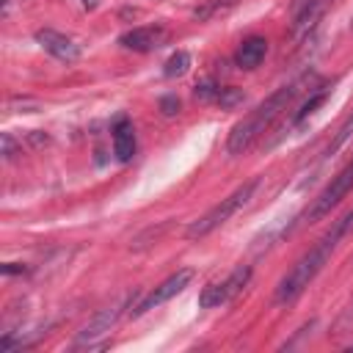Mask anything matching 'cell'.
<instances>
[{"label": "cell", "instance_id": "6da1fadb", "mask_svg": "<svg viewBox=\"0 0 353 353\" xmlns=\"http://www.w3.org/2000/svg\"><path fill=\"white\" fill-rule=\"evenodd\" d=\"M347 234V229H345V223H342V218L339 221H334V226L317 240V245H312L284 276H281V281H279V287H276V295H273V301L279 303V306H287V303H292V301H298L301 295H303V290L314 281V276L325 268V262L331 259V254H334V248H336V243L342 240Z\"/></svg>", "mask_w": 353, "mask_h": 353}, {"label": "cell", "instance_id": "7a4b0ae2", "mask_svg": "<svg viewBox=\"0 0 353 353\" xmlns=\"http://www.w3.org/2000/svg\"><path fill=\"white\" fill-rule=\"evenodd\" d=\"M301 83H303V80H295V83H290V85L276 88L262 105H256L243 121H237V124L232 127V132H229L226 152H229V154H243V152H248L251 143L290 108V102H292V99L298 97V91H301Z\"/></svg>", "mask_w": 353, "mask_h": 353}, {"label": "cell", "instance_id": "3957f363", "mask_svg": "<svg viewBox=\"0 0 353 353\" xmlns=\"http://www.w3.org/2000/svg\"><path fill=\"white\" fill-rule=\"evenodd\" d=\"M256 188H259V176L243 182L237 190H232V193H229L226 199H221L215 207H210L199 221H193V223L188 226V237H190V240H196V237H207L210 232H215L218 226H223L232 215H237V212L251 201V196H254Z\"/></svg>", "mask_w": 353, "mask_h": 353}, {"label": "cell", "instance_id": "277c9868", "mask_svg": "<svg viewBox=\"0 0 353 353\" xmlns=\"http://www.w3.org/2000/svg\"><path fill=\"white\" fill-rule=\"evenodd\" d=\"M350 190H353V157H350V163H347L336 176H331V182L312 199V204H309L306 212H303V221L314 223V221L325 218Z\"/></svg>", "mask_w": 353, "mask_h": 353}, {"label": "cell", "instance_id": "5b68a950", "mask_svg": "<svg viewBox=\"0 0 353 353\" xmlns=\"http://www.w3.org/2000/svg\"><path fill=\"white\" fill-rule=\"evenodd\" d=\"M248 279H251V268H248V265H237V268H234L223 281L207 284V287H204V292H201V298H199V303H201L204 309H212V306L229 303L234 295H240V292H243V287L248 284Z\"/></svg>", "mask_w": 353, "mask_h": 353}, {"label": "cell", "instance_id": "8992f818", "mask_svg": "<svg viewBox=\"0 0 353 353\" xmlns=\"http://www.w3.org/2000/svg\"><path fill=\"white\" fill-rule=\"evenodd\" d=\"M193 281V270L190 268H179L176 273H171L165 281H160L135 309H132V317H141V314H146L149 309H154V306H160V303H165V301H171L174 295H179L188 284Z\"/></svg>", "mask_w": 353, "mask_h": 353}, {"label": "cell", "instance_id": "52a82bcc", "mask_svg": "<svg viewBox=\"0 0 353 353\" xmlns=\"http://www.w3.org/2000/svg\"><path fill=\"white\" fill-rule=\"evenodd\" d=\"M36 41H39V44L52 55V58H58V61L72 63V61H77V58H80V44H77L72 36L61 33V30L39 28V30H36Z\"/></svg>", "mask_w": 353, "mask_h": 353}, {"label": "cell", "instance_id": "ba28073f", "mask_svg": "<svg viewBox=\"0 0 353 353\" xmlns=\"http://www.w3.org/2000/svg\"><path fill=\"white\" fill-rule=\"evenodd\" d=\"M168 39V30L163 25H141V28H132L127 33L119 36V44L124 50H135V52H149V50H157L163 41Z\"/></svg>", "mask_w": 353, "mask_h": 353}, {"label": "cell", "instance_id": "9c48e42d", "mask_svg": "<svg viewBox=\"0 0 353 353\" xmlns=\"http://www.w3.org/2000/svg\"><path fill=\"white\" fill-rule=\"evenodd\" d=\"M119 314H121V303H113V306H105L102 312H97V314L77 331V345H94L99 336L110 334L113 325L119 323Z\"/></svg>", "mask_w": 353, "mask_h": 353}, {"label": "cell", "instance_id": "30bf717a", "mask_svg": "<svg viewBox=\"0 0 353 353\" xmlns=\"http://www.w3.org/2000/svg\"><path fill=\"white\" fill-rule=\"evenodd\" d=\"M320 14H323V0H295V6H292V19H290L292 36H295V39L306 36V33L317 25Z\"/></svg>", "mask_w": 353, "mask_h": 353}, {"label": "cell", "instance_id": "8fae6325", "mask_svg": "<svg viewBox=\"0 0 353 353\" xmlns=\"http://www.w3.org/2000/svg\"><path fill=\"white\" fill-rule=\"evenodd\" d=\"M268 55V39L265 36H248L237 52H234V61L240 69H256Z\"/></svg>", "mask_w": 353, "mask_h": 353}, {"label": "cell", "instance_id": "7c38bea8", "mask_svg": "<svg viewBox=\"0 0 353 353\" xmlns=\"http://www.w3.org/2000/svg\"><path fill=\"white\" fill-rule=\"evenodd\" d=\"M113 154L121 163H130L135 154V127L130 119H119L113 124Z\"/></svg>", "mask_w": 353, "mask_h": 353}, {"label": "cell", "instance_id": "4fadbf2b", "mask_svg": "<svg viewBox=\"0 0 353 353\" xmlns=\"http://www.w3.org/2000/svg\"><path fill=\"white\" fill-rule=\"evenodd\" d=\"M234 6H237V0H204V3H199L193 8V19L210 22V19H218V17L229 14Z\"/></svg>", "mask_w": 353, "mask_h": 353}, {"label": "cell", "instance_id": "5bb4252c", "mask_svg": "<svg viewBox=\"0 0 353 353\" xmlns=\"http://www.w3.org/2000/svg\"><path fill=\"white\" fill-rule=\"evenodd\" d=\"M188 66H190V55H188L185 50H176V52L163 63V74H165V77H179V74L188 72Z\"/></svg>", "mask_w": 353, "mask_h": 353}, {"label": "cell", "instance_id": "9a60e30c", "mask_svg": "<svg viewBox=\"0 0 353 353\" xmlns=\"http://www.w3.org/2000/svg\"><path fill=\"white\" fill-rule=\"evenodd\" d=\"M350 138H353V110L347 113V119H345V121H342V127L336 130L334 141L328 143V154H336V152H339V149H342V146H345Z\"/></svg>", "mask_w": 353, "mask_h": 353}, {"label": "cell", "instance_id": "2e32d148", "mask_svg": "<svg viewBox=\"0 0 353 353\" xmlns=\"http://www.w3.org/2000/svg\"><path fill=\"white\" fill-rule=\"evenodd\" d=\"M245 99V94L240 91V88H232V85H226V88H221L218 91V99H215V105H221V108H234V105H240Z\"/></svg>", "mask_w": 353, "mask_h": 353}, {"label": "cell", "instance_id": "e0dca14e", "mask_svg": "<svg viewBox=\"0 0 353 353\" xmlns=\"http://www.w3.org/2000/svg\"><path fill=\"white\" fill-rule=\"evenodd\" d=\"M218 91H221V85H215L212 80H204V83H196L193 97H196L199 102H215V99H218Z\"/></svg>", "mask_w": 353, "mask_h": 353}, {"label": "cell", "instance_id": "ac0fdd59", "mask_svg": "<svg viewBox=\"0 0 353 353\" xmlns=\"http://www.w3.org/2000/svg\"><path fill=\"white\" fill-rule=\"evenodd\" d=\"M325 97H328L325 91H320V94H314V97H309V99H306V102L301 105V110L295 113V121H301V119H306V116H309V113H312V110H314L317 105H323V102H325Z\"/></svg>", "mask_w": 353, "mask_h": 353}, {"label": "cell", "instance_id": "d6986e66", "mask_svg": "<svg viewBox=\"0 0 353 353\" xmlns=\"http://www.w3.org/2000/svg\"><path fill=\"white\" fill-rule=\"evenodd\" d=\"M0 154H3L6 160H14V157L19 154V149H17V143H14V138H11L8 132L0 135Z\"/></svg>", "mask_w": 353, "mask_h": 353}, {"label": "cell", "instance_id": "ffe728a7", "mask_svg": "<svg viewBox=\"0 0 353 353\" xmlns=\"http://www.w3.org/2000/svg\"><path fill=\"white\" fill-rule=\"evenodd\" d=\"M160 110L165 113V116H176L179 113V99L171 94V97H163L160 99Z\"/></svg>", "mask_w": 353, "mask_h": 353}, {"label": "cell", "instance_id": "44dd1931", "mask_svg": "<svg viewBox=\"0 0 353 353\" xmlns=\"http://www.w3.org/2000/svg\"><path fill=\"white\" fill-rule=\"evenodd\" d=\"M3 273L6 276H11V273H28V268L25 265H17V262H6L3 265Z\"/></svg>", "mask_w": 353, "mask_h": 353}, {"label": "cell", "instance_id": "7402d4cb", "mask_svg": "<svg viewBox=\"0 0 353 353\" xmlns=\"http://www.w3.org/2000/svg\"><path fill=\"white\" fill-rule=\"evenodd\" d=\"M83 6H85V8H94V6H97V0H83Z\"/></svg>", "mask_w": 353, "mask_h": 353}]
</instances>
